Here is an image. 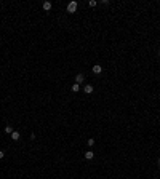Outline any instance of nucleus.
I'll list each match as a JSON object with an SVG mask.
<instances>
[{"label":"nucleus","mask_w":160,"mask_h":179,"mask_svg":"<svg viewBox=\"0 0 160 179\" xmlns=\"http://www.w3.org/2000/svg\"><path fill=\"white\" fill-rule=\"evenodd\" d=\"M19 137H21V134H19L18 131H13V133H11V139H13V141H19Z\"/></svg>","instance_id":"obj_4"},{"label":"nucleus","mask_w":160,"mask_h":179,"mask_svg":"<svg viewBox=\"0 0 160 179\" xmlns=\"http://www.w3.org/2000/svg\"><path fill=\"white\" fill-rule=\"evenodd\" d=\"M71 90H72V91H74V93H77V91H79V90H80V85H77V83H74V85H72V88H71Z\"/></svg>","instance_id":"obj_8"},{"label":"nucleus","mask_w":160,"mask_h":179,"mask_svg":"<svg viewBox=\"0 0 160 179\" xmlns=\"http://www.w3.org/2000/svg\"><path fill=\"white\" fill-rule=\"evenodd\" d=\"M88 145H90V147H93V145H95V139H93V137H91V139H88Z\"/></svg>","instance_id":"obj_10"},{"label":"nucleus","mask_w":160,"mask_h":179,"mask_svg":"<svg viewBox=\"0 0 160 179\" xmlns=\"http://www.w3.org/2000/svg\"><path fill=\"white\" fill-rule=\"evenodd\" d=\"M93 157H95V153H93L91 150H88V152H85V158H87V160H91Z\"/></svg>","instance_id":"obj_5"},{"label":"nucleus","mask_w":160,"mask_h":179,"mask_svg":"<svg viewBox=\"0 0 160 179\" xmlns=\"http://www.w3.org/2000/svg\"><path fill=\"white\" fill-rule=\"evenodd\" d=\"M50 8H51V2H45V3H43V10H46V11H48Z\"/></svg>","instance_id":"obj_7"},{"label":"nucleus","mask_w":160,"mask_h":179,"mask_svg":"<svg viewBox=\"0 0 160 179\" xmlns=\"http://www.w3.org/2000/svg\"><path fill=\"white\" fill-rule=\"evenodd\" d=\"M83 80H85V75H83V74H79V75L75 77V83H77V85L83 83Z\"/></svg>","instance_id":"obj_2"},{"label":"nucleus","mask_w":160,"mask_h":179,"mask_svg":"<svg viewBox=\"0 0 160 179\" xmlns=\"http://www.w3.org/2000/svg\"><path fill=\"white\" fill-rule=\"evenodd\" d=\"M96 3H98L96 0H90V2H88V5H90V7H96Z\"/></svg>","instance_id":"obj_11"},{"label":"nucleus","mask_w":160,"mask_h":179,"mask_svg":"<svg viewBox=\"0 0 160 179\" xmlns=\"http://www.w3.org/2000/svg\"><path fill=\"white\" fill-rule=\"evenodd\" d=\"M3 155H5V153H3V150H0V158H3Z\"/></svg>","instance_id":"obj_12"},{"label":"nucleus","mask_w":160,"mask_h":179,"mask_svg":"<svg viewBox=\"0 0 160 179\" xmlns=\"http://www.w3.org/2000/svg\"><path fill=\"white\" fill-rule=\"evenodd\" d=\"M75 10H77V2H69L67 13H75Z\"/></svg>","instance_id":"obj_1"},{"label":"nucleus","mask_w":160,"mask_h":179,"mask_svg":"<svg viewBox=\"0 0 160 179\" xmlns=\"http://www.w3.org/2000/svg\"><path fill=\"white\" fill-rule=\"evenodd\" d=\"M101 70H103V67H101L99 64H95V66H93V72H95V74H101Z\"/></svg>","instance_id":"obj_3"},{"label":"nucleus","mask_w":160,"mask_h":179,"mask_svg":"<svg viewBox=\"0 0 160 179\" xmlns=\"http://www.w3.org/2000/svg\"><path fill=\"white\" fill-rule=\"evenodd\" d=\"M159 165H160V157H159Z\"/></svg>","instance_id":"obj_13"},{"label":"nucleus","mask_w":160,"mask_h":179,"mask_svg":"<svg viewBox=\"0 0 160 179\" xmlns=\"http://www.w3.org/2000/svg\"><path fill=\"white\" fill-rule=\"evenodd\" d=\"M159 56H160V50H159Z\"/></svg>","instance_id":"obj_14"},{"label":"nucleus","mask_w":160,"mask_h":179,"mask_svg":"<svg viewBox=\"0 0 160 179\" xmlns=\"http://www.w3.org/2000/svg\"><path fill=\"white\" fill-rule=\"evenodd\" d=\"M83 91L87 93V94H90V93H93V86H91V85H87V86L83 88Z\"/></svg>","instance_id":"obj_6"},{"label":"nucleus","mask_w":160,"mask_h":179,"mask_svg":"<svg viewBox=\"0 0 160 179\" xmlns=\"http://www.w3.org/2000/svg\"><path fill=\"white\" fill-rule=\"evenodd\" d=\"M5 133L11 134V133H13V128H11V126H10V125H7V126H5Z\"/></svg>","instance_id":"obj_9"}]
</instances>
